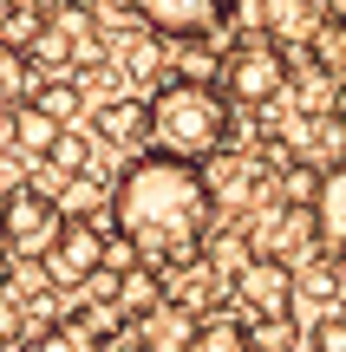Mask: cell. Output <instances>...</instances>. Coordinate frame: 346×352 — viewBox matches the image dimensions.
<instances>
[{
  "label": "cell",
  "mask_w": 346,
  "mask_h": 352,
  "mask_svg": "<svg viewBox=\"0 0 346 352\" xmlns=\"http://www.w3.org/2000/svg\"><path fill=\"white\" fill-rule=\"evenodd\" d=\"M203 228H209V176L196 164L144 151L138 164L118 176L111 235H125L144 267H157V274L190 267L196 248H203Z\"/></svg>",
  "instance_id": "1"
},
{
  "label": "cell",
  "mask_w": 346,
  "mask_h": 352,
  "mask_svg": "<svg viewBox=\"0 0 346 352\" xmlns=\"http://www.w3.org/2000/svg\"><path fill=\"white\" fill-rule=\"evenodd\" d=\"M229 138V98H222L216 78H164L151 98V144L157 157H177V164H203L222 151Z\"/></svg>",
  "instance_id": "2"
},
{
  "label": "cell",
  "mask_w": 346,
  "mask_h": 352,
  "mask_svg": "<svg viewBox=\"0 0 346 352\" xmlns=\"http://www.w3.org/2000/svg\"><path fill=\"white\" fill-rule=\"evenodd\" d=\"M216 85H222L229 104H268V98H281V85H288V52L274 46L268 33L261 39H235V46L222 52V65H216Z\"/></svg>",
  "instance_id": "3"
},
{
  "label": "cell",
  "mask_w": 346,
  "mask_h": 352,
  "mask_svg": "<svg viewBox=\"0 0 346 352\" xmlns=\"http://www.w3.org/2000/svg\"><path fill=\"white\" fill-rule=\"evenodd\" d=\"M65 235V209L59 196H46V189H7L0 196V248L20 254V261H46L52 241Z\"/></svg>",
  "instance_id": "4"
},
{
  "label": "cell",
  "mask_w": 346,
  "mask_h": 352,
  "mask_svg": "<svg viewBox=\"0 0 346 352\" xmlns=\"http://www.w3.org/2000/svg\"><path fill=\"white\" fill-rule=\"evenodd\" d=\"M235 300H242L255 320H288V314H294V300H301V280H294V267H288V261L255 254V261L235 274Z\"/></svg>",
  "instance_id": "5"
},
{
  "label": "cell",
  "mask_w": 346,
  "mask_h": 352,
  "mask_svg": "<svg viewBox=\"0 0 346 352\" xmlns=\"http://www.w3.org/2000/svg\"><path fill=\"white\" fill-rule=\"evenodd\" d=\"M105 241H111V235H98L91 222H65V235L52 241V254L39 261L46 280H52V287H91V280L105 274Z\"/></svg>",
  "instance_id": "6"
},
{
  "label": "cell",
  "mask_w": 346,
  "mask_h": 352,
  "mask_svg": "<svg viewBox=\"0 0 346 352\" xmlns=\"http://www.w3.org/2000/svg\"><path fill=\"white\" fill-rule=\"evenodd\" d=\"M321 20H334V13L307 7V0H274V7H261V26H268L274 46H314V39H321Z\"/></svg>",
  "instance_id": "7"
},
{
  "label": "cell",
  "mask_w": 346,
  "mask_h": 352,
  "mask_svg": "<svg viewBox=\"0 0 346 352\" xmlns=\"http://www.w3.org/2000/svg\"><path fill=\"white\" fill-rule=\"evenodd\" d=\"M98 138L125 144V151L151 144V98H105L98 104Z\"/></svg>",
  "instance_id": "8"
},
{
  "label": "cell",
  "mask_w": 346,
  "mask_h": 352,
  "mask_svg": "<svg viewBox=\"0 0 346 352\" xmlns=\"http://www.w3.org/2000/svg\"><path fill=\"white\" fill-rule=\"evenodd\" d=\"M7 138H13V151H20V157H33V164H52V151H59L65 124H52L39 104H26V111H13V118H7Z\"/></svg>",
  "instance_id": "9"
},
{
  "label": "cell",
  "mask_w": 346,
  "mask_h": 352,
  "mask_svg": "<svg viewBox=\"0 0 346 352\" xmlns=\"http://www.w3.org/2000/svg\"><path fill=\"white\" fill-rule=\"evenodd\" d=\"M314 241L346 254V164L327 170V189H321V202H314Z\"/></svg>",
  "instance_id": "10"
},
{
  "label": "cell",
  "mask_w": 346,
  "mask_h": 352,
  "mask_svg": "<svg viewBox=\"0 0 346 352\" xmlns=\"http://www.w3.org/2000/svg\"><path fill=\"white\" fill-rule=\"evenodd\" d=\"M164 280H170V274H157V267H138V274L118 280V300H111V307H118L125 320H151V314H164V307H170Z\"/></svg>",
  "instance_id": "11"
},
{
  "label": "cell",
  "mask_w": 346,
  "mask_h": 352,
  "mask_svg": "<svg viewBox=\"0 0 346 352\" xmlns=\"http://www.w3.org/2000/svg\"><path fill=\"white\" fill-rule=\"evenodd\" d=\"M190 346H196V320H190V307L170 300L164 314L144 320V352H190Z\"/></svg>",
  "instance_id": "12"
},
{
  "label": "cell",
  "mask_w": 346,
  "mask_h": 352,
  "mask_svg": "<svg viewBox=\"0 0 346 352\" xmlns=\"http://www.w3.org/2000/svg\"><path fill=\"white\" fill-rule=\"evenodd\" d=\"M33 59H26L20 46H7V39H0V111H26V104H33Z\"/></svg>",
  "instance_id": "13"
},
{
  "label": "cell",
  "mask_w": 346,
  "mask_h": 352,
  "mask_svg": "<svg viewBox=\"0 0 346 352\" xmlns=\"http://www.w3.org/2000/svg\"><path fill=\"white\" fill-rule=\"evenodd\" d=\"M321 189H327V170H321V164H294V170H281V209L314 215Z\"/></svg>",
  "instance_id": "14"
},
{
  "label": "cell",
  "mask_w": 346,
  "mask_h": 352,
  "mask_svg": "<svg viewBox=\"0 0 346 352\" xmlns=\"http://www.w3.org/2000/svg\"><path fill=\"white\" fill-rule=\"evenodd\" d=\"M33 104L52 118V124H72L78 118V78H46V85L33 91Z\"/></svg>",
  "instance_id": "15"
},
{
  "label": "cell",
  "mask_w": 346,
  "mask_h": 352,
  "mask_svg": "<svg viewBox=\"0 0 346 352\" xmlns=\"http://www.w3.org/2000/svg\"><path fill=\"white\" fill-rule=\"evenodd\" d=\"M190 352H255V346H248V327H235V320H203Z\"/></svg>",
  "instance_id": "16"
},
{
  "label": "cell",
  "mask_w": 346,
  "mask_h": 352,
  "mask_svg": "<svg viewBox=\"0 0 346 352\" xmlns=\"http://www.w3.org/2000/svg\"><path fill=\"white\" fill-rule=\"evenodd\" d=\"M105 202V189L91 183V176H72V183L59 189V209H65V222H91V209Z\"/></svg>",
  "instance_id": "17"
},
{
  "label": "cell",
  "mask_w": 346,
  "mask_h": 352,
  "mask_svg": "<svg viewBox=\"0 0 346 352\" xmlns=\"http://www.w3.org/2000/svg\"><path fill=\"white\" fill-rule=\"evenodd\" d=\"M26 352H105V346L85 340L78 327H46V333H33V340H26Z\"/></svg>",
  "instance_id": "18"
},
{
  "label": "cell",
  "mask_w": 346,
  "mask_h": 352,
  "mask_svg": "<svg viewBox=\"0 0 346 352\" xmlns=\"http://www.w3.org/2000/svg\"><path fill=\"white\" fill-rule=\"evenodd\" d=\"M72 327L85 333V340H98V346H105V340H111V333H125V314H118V307H98V300H91L85 314L72 320Z\"/></svg>",
  "instance_id": "19"
},
{
  "label": "cell",
  "mask_w": 346,
  "mask_h": 352,
  "mask_svg": "<svg viewBox=\"0 0 346 352\" xmlns=\"http://www.w3.org/2000/svg\"><path fill=\"white\" fill-rule=\"evenodd\" d=\"M85 164H91V144L78 138V131H65V138H59V151H52V170L72 183V176H85Z\"/></svg>",
  "instance_id": "20"
},
{
  "label": "cell",
  "mask_w": 346,
  "mask_h": 352,
  "mask_svg": "<svg viewBox=\"0 0 346 352\" xmlns=\"http://www.w3.org/2000/svg\"><path fill=\"white\" fill-rule=\"evenodd\" d=\"M301 294H307V300H334V294H340V267L334 261H314L307 274H301Z\"/></svg>",
  "instance_id": "21"
},
{
  "label": "cell",
  "mask_w": 346,
  "mask_h": 352,
  "mask_svg": "<svg viewBox=\"0 0 346 352\" xmlns=\"http://www.w3.org/2000/svg\"><path fill=\"white\" fill-rule=\"evenodd\" d=\"M248 346L255 352H288L294 333H288V320H255V327H248Z\"/></svg>",
  "instance_id": "22"
},
{
  "label": "cell",
  "mask_w": 346,
  "mask_h": 352,
  "mask_svg": "<svg viewBox=\"0 0 346 352\" xmlns=\"http://www.w3.org/2000/svg\"><path fill=\"white\" fill-rule=\"evenodd\" d=\"M307 346H314V352H346V314H340V320L327 314L321 327H314V340H307Z\"/></svg>",
  "instance_id": "23"
},
{
  "label": "cell",
  "mask_w": 346,
  "mask_h": 352,
  "mask_svg": "<svg viewBox=\"0 0 346 352\" xmlns=\"http://www.w3.org/2000/svg\"><path fill=\"white\" fill-rule=\"evenodd\" d=\"M20 333H26V307H13L0 294V346H20Z\"/></svg>",
  "instance_id": "24"
}]
</instances>
